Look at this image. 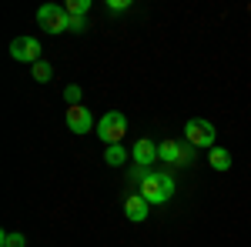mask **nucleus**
Instances as JSON below:
<instances>
[{
	"instance_id": "6",
	"label": "nucleus",
	"mask_w": 251,
	"mask_h": 247,
	"mask_svg": "<svg viewBox=\"0 0 251 247\" xmlns=\"http://www.w3.org/2000/svg\"><path fill=\"white\" fill-rule=\"evenodd\" d=\"M131 160H134L137 167H154V160H161L157 157V144L154 140H148V137H141V140H134V147H131Z\"/></svg>"
},
{
	"instance_id": "14",
	"label": "nucleus",
	"mask_w": 251,
	"mask_h": 247,
	"mask_svg": "<svg viewBox=\"0 0 251 247\" xmlns=\"http://www.w3.org/2000/svg\"><path fill=\"white\" fill-rule=\"evenodd\" d=\"M91 10V0H67V14L71 17H84Z\"/></svg>"
},
{
	"instance_id": "13",
	"label": "nucleus",
	"mask_w": 251,
	"mask_h": 247,
	"mask_svg": "<svg viewBox=\"0 0 251 247\" xmlns=\"http://www.w3.org/2000/svg\"><path fill=\"white\" fill-rule=\"evenodd\" d=\"M50 77H54V67H50L47 60H37V64H34V80H37V84H50Z\"/></svg>"
},
{
	"instance_id": "11",
	"label": "nucleus",
	"mask_w": 251,
	"mask_h": 247,
	"mask_svg": "<svg viewBox=\"0 0 251 247\" xmlns=\"http://www.w3.org/2000/svg\"><path fill=\"white\" fill-rule=\"evenodd\" d=\"M104 160H107L111 167H121V164H127V151H124V144H111V147L104 151Z\"/></svg>"
},
{
	"instance_id": "18",
	"label": "nucleus",
	"mask_w": 251,
	"mask_h": 247,
	"mask_svg": "<svg viewBox=\"0 0 251 247\" xmlns=\"http://www.w3.org/2000/svg\"><path fill=\"white\" fill-rule=\"evenodd\" d=\"M107 7H111L114 14H121V10H131V0H107Z\"/></svg>"
},
{
	"instance_id": "4",
	"label": "nucleus",
	"mask_w": 251,
	"mask_h": 247,
	"mask_svg": "<svg viewBox=\"0 0 251 247\" xmlns=\"http://www.w3.org/2000/svg\"><path fill=\"white\" fill-rule=\"evenodd\" d=\"M37 23L47 30V34H64L67 23H71V14L67 7H57V3H44L37 10Z\"/></svg>"
},
{
	"instance_id": "12",
	"label": "nucleus",
	"mask_w": 251,
	"mask_h": 247,
	"mask_svg": "<svg viewBox=\"0 0 251 247\" xmlns=\"http://www.w3.org/2000/svg\"><path fill=\"white\" fill-rule=\"evenodd\" d=\"M0 247H27V237L17 230H3L0 234Z\"/></svg>"
},
{
	"instance_id": "1",
	"label": "nucleus",
	"mask_w": 251,
	"mask_h": 247,
	"mask_svg": "<svg viewBox=\"0 0 251 247\" xmlns=\"http://www.w3.org/2000/svg\"><path fill=\"white\" fill-rule=\"evenodd\" d=\"M174 187H177V184H174V177L168 171H151L144 177V184H141L137 194H141L151 207H157V204H168L174 197Z\"/></svg>"
},
{
	"instance_id": "3",
	"label": "nucleus",
	"mask_w": 251,
	"mask_h": 247,
	"mask_svg": "<svg viewBox=\"0 0 251 247\" xmlns=\"http://www.w3.org/2000/svg\"><path fill=\"white\" fill-rule=\"evenodd\" d=\"M214 137H218V131H214L211 120L191 117V120L184 124V140L194 144V147H208V151H211V147H214Z\"/></svg>"
},
{
	"instance_id": "8",
	"label": "nucleus",
	"mask_w": 251,
	"mask_h": 247,
	"mask_svg": "<svg viewBox=\"0 0 251 247\" xmlns=\"http://www.w3.org/2000/svg\"><path fill=\"white\" fill-rule=\"evenodd\" d=\"M124 214H127V221L141 224V221H148V214H151V204H148L141 194H127V197H124Z\"/></svg>"
},
{
	"instance_id": "2",
	"label": "nucleus",
	"mask_w": 251,
	"mask_h": 247,
	"mask_svg": "<svg viewBox=\"0 0 251 247\" xmlns=\"http://www.w3.org/2000/svg\"><path fill=\"white\" fill-rule=\"evenodd\" d=\"M124 134H127V117L121 114V111H107V114L97 120V137H100L107 147H111V144H121Z\"/></svg>"
},
{
	"instance_id": "9",
	"label": "nucleus",
	"mask_w": 251,
	"mask_h": 247,
	"mask_svg": "<svg viewBox=\"0 0 251 247\" xmlns=\"http://www.w3.org/2000/svg\"><path fill=\"white\" fill-rule=\"evenodd\" d=\"M157 157L168 167H181V140H161L157 144Z\"/></svg>"
},
{
	"instance_id": "16",
	"label": "nucleus",
	"mask_w": 251,
	"mask_h": 247,
	"mask_svg": "<svg viewBox=\"0 0 251 247\" xmlns=\"http://www.w3.org/2000/svg\"><path fill=\"white\" fill-rule=\"evenodd\" d=\"M194 160V144H188V140H181V167H188Z\"/></svg>"
},
{
	"instance_id": "10",
	"label": "nucleus",
	"mask_w": 251,
	"mask_h": 247,
	"mask_svg": "<svg viewBox=\"0 0 251 247\" xmlns=\"http://www.w3.org/2000/svg\"><path fill=\"white\" fill-rule=\"evenodd\" d=\"M208 164H211L214 171H228L231 167V154L225 151V147H211L208 151Z\"/></svg>"
},
{
	"instance_id": "15",
	"label": "nucleus",
	"mask_w": 251,
	"mask_h": 247,
	"mask_svg": "<svg viewBox=\"0 0 251 247\" xmlns=\"http://www.w3.org/2000/svg\"><path fill=\"white\" fill-rule=\"evenodd\" d=\"M64 100H67V107H77V104H80V87H77V84L64 87Z\"/></svg>"
},
{
	"instance_id": "17",
	"label": "nucleus",
	"mask_w": 251,
	"mask_h": 247,
	"mask_svg": "<svg viewBox=\"0 0 251 247\" xmlns=\"http://www.w3.org/2000/svg\"><path fill=\"white\" fill-rule=\"evenodd\" d=\"M67 30H71V34H84V30H87V23H84V17H71V23H67Z\"/></svg>"
},
{
	"instance_id": "7",
	"label": "nucleus",
	"mask_w": 251,
	"mask_h": 247,
	"mask_svg": "<svg viewBox=\"0 0 251 247\" xmlns=\"http://www.w3.org/2000/svg\"><path fill=\"white\" fill-rule=\"evenodd\" d=\"M64 120H67V127L74 134H91V127H94V117H91V111L87 107H67V114H64Z\"/></svg>"
},
{
	"instance_id": "5",
	"label": "nucleus",
	"mask_w": 251,
	"mask_h": 247,
	"mask_svg": "<svg viewBox=\"0 0 251 247\" xmlns=\"http://www.w3.org/2000/svg\"><path fill=\"white\" fill-rule=\"evenodd\" d=\"M40 54H44V50H40L37 37H14L10 40V57L17 60V64H30V67H34L40 60Z\"/></svg>"
}]
</instances>
